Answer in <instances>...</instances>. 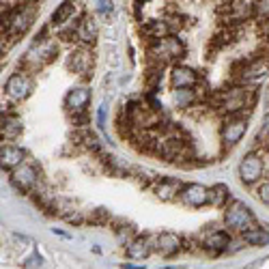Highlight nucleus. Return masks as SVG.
Listing matches in <instances>:
<instances>
[{
	"label": "nucleus",
	"mask_w": 269,
	"mask_h": 269,
	"mask_svg": "<svg viewBox=\"0 0 269 269\" xmlns=\"http://www.w3.org/2000/svg\"><path fill=\"white\" fill-rule=\"evenodd\" d=\"M254 103V91L244 89V86H235V89H224L216 95V105L222 112L237 114Z\"/></svg>",
	"instance_id": "1"
},
{
	"label": "nucleus",
	"mask_w": 269,
	"mask_h": 269,
	"mask_svg": "<svg viewBox=\"0 0 269 269\" xmlns=\"http://www.w3.org/2000/svg\"><path fill=\"white\" fill-rule=\"evenodd\" d=\"M226 226L228 228H237V230H246L252 226L254 218H252V211L248 209L246 203H241V200H233L226 211Z\"/></svg>",
	"instance_id": "2"
},
{
	"label": "nucleus",
	"mask_w": 269,
	"mask_h": 269,
	"mask_svg": "<svg viewBox=\"0 0 269 269\" xmlns=\"http://www.w3.org/2000/svg\"><path fill=\"white\" fill-rule=\"evenodd\" d=\"M33 20H35V5L33 3H26L22 7H17L15 11L9 15V20H7L9 33H11V35H22V33H26L28 28H31Z\"/></svg>",
	"instance_id": "3"
},
{
	"label": "nucleus",
	"mask_w": 269,
	"mask_h": 269,
	"mask_svg": "<svg viewBox=\"0 0 269 269\" xmlns=\"http://www.w3.org/2000/svg\"><path fill=\"white\" fill-rule=\"evenodd\" d=\"M151 56L153 59H162V61H172V59H181L185 52L183 43L175 37H166V39H159V41H153L151 45Z\"/></svg>",
	"instance_id": "4"
},
{
	"label": "nucleus",
	"mask_w": 269,
	"mask_h": 269,
	"mask_svg": "<svg viewBox=\"0 0 269 269\" xmlns=\"http://www.w3.org/2000/svg\"><path fill=\"white\" fill-rule=\"evenodd\" d=\"M7 95L9 97H13V99H24L28 93H31L33 89V82L31 78H28L26 73H13L11 78L7 80Z\"/></svg>",
	"instance_id": "5"
},
{
	"label": "nucleus",
	"mask_w": 269,
	"mask_h": 269,
	"mask_svg": "<svg viewBox=\"0 0 269 269\" xmlns=\"http://www.w3.org/2000/svg\"><path fill=\"white\" fill-rule=\"evenodd\" d=\"M263 172V162L258 155H254V153H250V155L244 157L241 166H239V177H241L244 183H254V181L261 177Z\"/></svg>",
	"instance_id": "6"
},
{
	"label": "nucleus",
	"mask_w": 269,
	"mask_h": 269,
	"mask_svg": "<svg viewBox=\"0 0 269 269\" xmlns=\"http://www.w3.org/2000/svg\"><path fill=\"white\" fill-rule=\"evenodd\" d=\"M181 200L190 207H203L209 203V190L200 183H190L181 190Z\"/></svg>",
	"instance_id": "7"
},
{
	"label": "nucleus",
	"mask_w": 269,
	"mask_h": 269,
	"mask_svg": "<svg viewBox=\"0 0 269 269\" xmlns=\"http://www.w3.org/2000/svg\"><path fill=\"white\" fill-rule=\"evenodd\" d=\"M246 129H248L246 119H230V121H226L224 129H222V138H224V142L228 147H233L244 138Z\"/></svg>",
	"instance_id": "8"
},
{
	"label": "nucleus",
	"mask_w": 269,
	"mask_h": 269,
	"mask_svg": "<svg viewBox=\"0 0 269 269\" xmlns=\"http://www.w3.org/2000/svg\"><path fill=\"white\" fill-rule=\"evenodd\" d=\"M267 73H269V65L265 61H252V63H246L244 69L237 75H239V80H244V82H256V80L265 78Z\"/></svg>",
	"instance_id": "9"
},
{
	"label": "nucleus",
	"mask_w": 269,
	"mask_h": 269,
	"mask_svg": "<svg viewBox=\"0 0 269 269\" xmlns=\"http://www.w3.org/2000/svg\"><path fill=\"white\" fill-rule=\"evenodd\" d=\"M11 181H13L15 187L28 190L31 185H35V181H37V170H35L31 164H22V166H17V168L13 170Z\"/></svg>",
	"instance_id": "10"
},
{
	"label": "nucleus",
	"mask_w": 269,
	"mask_h": 269,
	"mask_svg": "<svg viewBox=\"0 0 269 269\" xmlns=\"http://www.w3.org/2000/svg\"><path fill=\"white\" fill-rule=\"evenodd\" d=\"M198 75L194 69H190V67H175L172 69V84H175V89L179 91H187L192 86L196 84Z\"/></svg>",
	"instance_id": "11"
},
{
	"label": "nucleus",
	"mask_w": 269,
	"mask_h": 269,
	"mask_svg": "<svg viewBox=\"0 0 269 269\" xmlns=\"http://www.w3.org/2000/svg\"><path fill=\"white\" fill-rule=\"evenodd\" d=\"M54 52H56V45H54V43L41 41V43H37L31 52H28L26 61H28V63H33V61H35V65H37V67H41L43 63H47V61L52 59Z\"/></svg>",
	"instance_id": "12"
},
{
	"label": "nucleus",
	"mask_w": 269,
	"mask_h": 269,
	"mask_svg": "<svg viewBox=\"0 0 269 269\" xmlns=\"http://www.w3.org/2000/svg\"><path fill=\"white\" fill-rule=\"evenodd\" d=\"M222 11L228 13V20L244 22L246 17H250L254 13V3H224Z\"/></svg>",
	"instance_id": "13"
},
{
	"label": "nucleus",
	"mask_w": 269,
	"mask_h": 269,
	"mask_svg": "<svg viewBox=\"0 0 269 269\" xmlns=\"http://www.w3.org/2000/svg\"><path fill=\"white\" fill-rule=\"evenodd\" d=\"M181 250V239L175 233H162L157 237V252L162 256H172Z\"/></svg>",
	"instance_id": "14"
},
{
	"label": "nucleus",
	"mask_w": 269,
	"mask_h": 269,
	"mask_svg": "<svg viewBox=\"0 0 269 269\" xmlns=\"http://www.w3.org/2000/svg\"><path fill=\"white\" fill-rule=\"evenodd\" d=\"M24 159V151L20 147H3V153H0V164H3V168H15L20 166Z\"/></svg>",
	"instance_id": "15"
},
{
	"label": "nucleus",
	"mask_w": 269,
	"mask_h": 269,
	"mask_svg": "<svg viewBox=\"0 0 269 269\" xmlns=\"http://www.w3.org/2000/svg\"><path fill=\"white\" fill-rule=\"evenodd\" d=\"M89 101H91V91H86V89H73L65 99L67 108H71V110H82Z\"/></svg>",
	"instance_id": "16"
},
{
	"label": "nucleus",
	"mask_w": 269,
	"mask_h": 269,
	"mask_svg": "<svg viewBox=\"0 0 269 269\" xmlns=\"http://www.w3.org/2000/svg\"><path fill=\"white\" fill-rule=\"evenodd\" d=\"M75 33H78V37L84 43H93L95 39H97V26H95V20L93 17H84Z\"/></svg>",
	"instance_id": "17"
},
{
	"label": "nucleus",
	"mask_w": 269,
	"mask_h": 269,
	"mask_svg": "<svg viewBox=\"0 0 269 269\" xmlns=\"http://www.w3.org/2000/svg\"><path fill=\"white\" fill-rule=\"evenodd\" d=\"M151 252V248H149V239L147 237H138V239H133V241L127 246V254L131 258H138V261H142V258H147Z\"/></svg>",
	"instance_id": "18"
},
{
	"label": "nucleus",
	"mask_w": 269,
	"mask_h": 269,
	"mask_svg": "<svg viewBox=\"0 0 269 269\" xmlns=\"http://www.w3.org/2000/svg\"><path fill=\"white\" fill-rule=\"evenodd\" d=\"M168 24L166 22H149L147 26H145V33L151 37L153 41H159V39H166L168 37Z\"/></svg>",
	"instance_id": "19"
},
{
	"label": "nucleus",
	"mask_w": 269,
	"mask_h": 269,
	"mask_svg": "<svg viewBox=\"0 0 269 269\" xmlns=\"http://www.w3.org/2000/svg\"><path fill=\"white\" fill-rule=\"evenodd\" d=\"M71 69L78 73H86L91 69V54L89 52H75L71 54Z\"/></svg>",
	"instance_id": "20"
},
{
	"label": "nucleus",
	"mask_w": 269,
	"mask_h": 269,
	"mask_svg": "<svg viewBox=\"0 0 269 269\" xmlns=\"http://www.w3.org/2000/svg\"><path fill=\"white\" fill-rule=\"evenodd\" d=\"M22 131V123L15 117H3V136L5 138H15Z\"/></svg>",
	"instance_id": "21"
},
{
	"label": "nucleus",
	"mask_w": 269,
	"mask_h": 269,
	"mask_svg": "<svg viewBox=\"0 0 269 269\" xmlns=\"http://www.w3.org/2000/svg\"><path fill=\"white\" fill-rule=\"evenodd\" d=\"M228 194H230V192H228L226 185H213V187H211V192H209V200L216 207H222L228 200Z\"/></svg>",
	"instance_id": "22"
},
{
	"label": "nucleus",
	"mask_w": 269,
	"mask_h": 269,
	"mask_svg": "<svg viewBox=\"0 0 269 269\" xmlns=\"http://www.w3.org/2000/svg\"><path fill=\"white\" fill-rule=\"evenodd\" d=\"M228 244H230V239L226 233H213V235H209L205 241V246L209 250H224V248H228Z\"/></svg>",
	"instance_id": "23"
},
{
	"label": "nucleus",
	"mask_w": 269,
	"mask_h": 269,
	"mask_svg": "<svg viewBox=\"0 0 269 269\" xmlns=\"http://www.w3.org/2000/svg\"><path fill=\"white\" fill-rule=\"evenodd\" d=\"M71 15H73V5L71 3H63L59 9H56V13L52 15V22L54 24H63V22L69 20Z\"/></svg>",
	"instance_id": "24"
},
{
	"label": "nucleus",
	"mask_w": 269,
	"mask_h": 269,
	"mask_svg": "<svg viewBox=\"0 0 269 269\" xmlns=\"http://www.w3.org/2000/svg\"><path fill=\"white\" fill-rule=\"evenodd\" d=\"M177 190H179V183L177 181H162V183L157 185V196L159 198H170L172 194H177Z\"/></svg>",
	"instance_id": "25"
},
{
	"label": "nucleus",
	"mask_w": 269,
	"mask_h": 269,
	"mask_svg": "<svg viewBox=\"0 0 269 269\" xmlns=\"http://www.w3.org/2000/svg\"><path fill=\"white\" fill-rule=\"evenodd\" d=\"M246 241L258 246V244H265L267 241V233L263 228H256V230H246Z\"/></svg>",
	"instance_id": "26"
},
{
	"label": "nucleus",
	"mask_w": 269,
	"mask_h": 269,
	"mask_svg": "<svg viewBox=\"0 0 269 269\" xmlns=\"http://www.w3.org/2000/svg\"><path fill=\"white\" fill-rule=\"evenodd\" d=\"M258 198H261L265 205H269V181H267V183H263L261 190H258Z\"/></svg>",
	"instance_id": "27"
},
{
	"label": "nucleus",
	"mask_w": 269,
	"mask_h": 269,
	"mask_svg": "<svg viewBox=\"0 0 269 269\" xmlns=\"http://www.w3.org/2000/svg\"><path fill=\"white\" fill-rule=\"evenodd\" d=\"M254 11L261 15H269V0L267 3H254Z\"/></svg>",
	"instance_id": "28"
},
{
	"label": "nucleus",
	"mask_w": 269,
	"mask_h": 269,
	"mask_svg": "<svg viewBox=\"0 0 269 269\" xmlns=\"http://www.w3.org/2000/svg\"><path fill=\"white\" fill-rule=\"evenodd\" d=\"M97 123H99V127H101V129L105 127V105H101L99 112H97Z\"/></svg>",
	"instance_id": "29"
},
{
	"label": "nucleus",
	"mask_w": 269,
	"mask_h": 269,
	"mask_svg": "<svg viewBox=\"0 0 269 269\" xmlns=\"http://www.w3.org/2000/svg\"><path fill=\"white\" fill-rule=\"evenodd\" d=\"M263 133H269V114H267L265 121H263Z\"/></svg>",
	"instance_id": "30"
},
{
	"label": "nucleus",
	"mask_w": 269,
	"mask_h": 269,
	"mask_svg": "<svg viewBox=\"0 0 269 269\" xmlns=\"http://www.w3.org/2000/svg\"><path fill=\"white\" fill-rule=\"evenodd\" d=\"M123 269H142V265H123Z\"/></svg>",
	"instance_id": "31"
},
{
	"label": "nucleus",
	"mask_w": 269,
	"mask_h": 269,
	"mask_svg": "<svg viewBox=\"0 0 269 269\" xmlns=\"http://www.w3.org/2000/svg\"><path fill=\"white\" fill-rule=\"evenodd\" d=\"M263 33L269 37V22H265V24H263Z\"/></svg>",
	"instance_id": "32"
}]
</instances>
